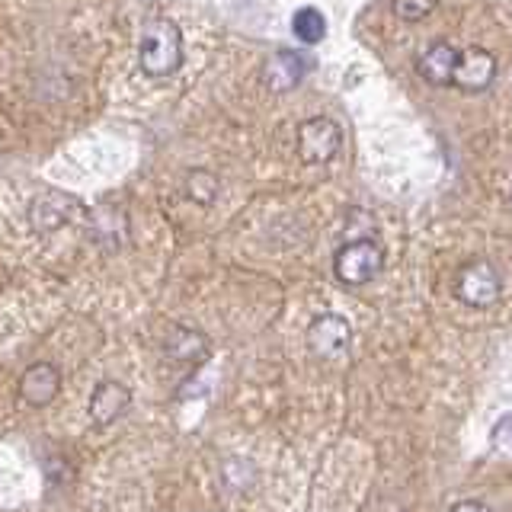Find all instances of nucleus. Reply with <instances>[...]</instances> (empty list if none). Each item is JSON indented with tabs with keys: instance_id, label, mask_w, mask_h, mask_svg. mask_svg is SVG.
I'll use <instances>...</instances> for the list:
<instances>
[{
	"instance_id": "f257e3e1",
	"label": "nucleus",
	"mask_w": 512,
	"mask_h": 512,
	"mask_svg": "<svg viewBox=\"0 0 512 512\" xmlns=\"http://www.w3.org/2000/svg\"><path fill=\"white\" fill-rule=\"evenodd\" d=\"M138 61H141L144 74L170 77L183 64L180 26H176L173 20H167V16H154V20L144 26V36L138 45Z\"/></svg>"
},
{
	"instance_id": "f03ea898",
	"label": "nucleus",
	"mask_w": 512,
	"mask_h": 512,
	"mask_svg": "<svg viewBox=\"0 0 512 512\" xmlns=\"http://www.w3.org/2000/svg\"><path fill=\"white\" fill-rule=\"evenodd\" d=\"M384 266V250L378 247V240H368V237H359V240H349V244L340 247L333 260V272L336 279L343 285H365L372 282Z\"/></svg>"
},
{
	"instance_id": "7ed1b4c3",
	"label": "nucleus",
	"mask_w": 512,
	"mask_h": 512,
	"mask_svg": "<svg viewBox=\"0 0 512 512\" xmlns=\"http://www.w3.org/2000/svg\"><path fill=\"white\" fill-rule=\"evenodd\" d=\"M340 144H343L340 125L327 116L304 119L298 125V154L304 164H311V167L330 164V160L340 154Z\"/></svg>"
},
{
	"instance_id": "20e7f679",
	"label": "nucleus",
	"mask_w": 512,
	"mask_h": 512,
	"mask_svg": "<svg viewBox=\"0 0 512 512\" xmlns=\"http://www.w3.org/2000/svg\"><path fill=\"white\" fill-rule=\"evenodd\" d=\"M500 272H496L487 260H474L461 269L458 276V298L471 308H490L500 298Z\"/></svg>"
},
{
	"instance_id": "39448f33",
	"label": "nucleus",
	"mask_w": 512,
	"mask_h": 512,
	"mask_svg": "<svg viewBox=\"0 0 512 512\" xmlns=\"http://www.w3.org/2000/svg\"><path fill=\"white\" fill-rule=\"evenodd\" d=\"M352 343V327L343 314H320L308 327V346L317 359H340Z\"/></svg>"
},
{
	"instance_id": "423d86ee",
	"label": "nucleus",
	"mask_w": 512,
	"mask_h": 512,
	"mask_svg": "<svg viewBox=\"0 0 512 512\" xmlns=\"http://www.w3.org/2000/svg\"><path fill=\"white\" fill-rule=\"evenodd\" d=\"M496 77V58L484 48H464L458 52V64H455V77L452 87H458L461 93H484Z\"/></svg>"
},
{
	"instance_id": "0eeeda50",
	"label": "nucleus",
	"mask_w": 512,
	"mask_h": 512,
	"mask_svg": "<svg viewBox=\"0 0 512 512\" xmlns=\"http://www.w3.org/2000/svg\"><path fill=\"white\" fill-rule=\"evenodd\" d=\"M311 71V58L295 52V48H279L276 55L266 61V71L263 80L272 93H285V90H295L304 77Z\"/></svg>"
},
{
	"instance_id": "6e6552de",
	"label": "nucleus",
	"mask_w": 512,
	"mask_h": 512,
	"mask_svg": "<svg viewBox=\"0 0 512 512\" xmlns=\"http://www.w3.org/2000/svg\"><path fill=\"white\" fill-rule=\"evenodd\" d=\"M58 388H61V375L52 362H39V365L26 368V375L20 378V397L29 407L52 404V400L58 397Z\"/></svg>"
},
{
	"instance_id": "1a4fd4ad",
	"label": "nucleus",
	"mask_w": 512,
	"mask_h": 512,
	"mask_svg": "<svg viewBox=\"0 0 512 512\" xmlns=\"http://www.w3.org/2000/svg\"><path fill=\"white\" fill-rule=\"evenodd\" d=\"M128 404H132V394H128L125 384L103 381L100 388L93 391V397H90V416H93V423L109 426V423H116L119 416L128 410Z\"/></svg>"
},
{
	"instance_id": "9d476101",
	"label": "nucleus",
	"mask_w": 512,
	"mask_h": 512,
	"mask_svg": "<svg viewBox=\"0 0 512 512\" xmlns=\"http://www.w3.org/2000/svg\"><path fill=\"white\" fill-rule=\"evenodd\" d=\"M455 64H458V48L448 45V42H436L420 58L416 71H420V77L429 80V84L448 87V84H452V77H455Z\"/></svg>"
},
{
	"instance_id": "9b49d317",
	"label": "nucleus",
	"mask_w": 512,
	"mask_h": 512,
	"mask_svg": "<svg viewBox=\"0 0 512 512\" xmlns=\"http://www.w3.org/2000/svg\"><path fill=\"white\" fill-rule=\"evenodd\" d=\"M167 352H170V359H176V362H199V359H205L208 343H205V336L199 330L180 327V330L170 333Z\"/></svg>"
},
{
	"instance_id": "f8f14e48",
	"label": "nucleus",
	"mask_w": 512,
	"mask_h": 512,
	"mask_svg": "<svg viewBox=\"0 0 512 512\" xmlns=\"http://www.w3.org/2000/svg\"><path fill=\"white\" fill-rule=\"evenodd\" d=\"M292 32H295V39L301 45H317V42H324L327 36V20H324V13H320L317 7H301L295 16H292Z\"/></svg>"
},
{
	"instance_id": "ddd939ff",
	"label": "nucleus",
	"mask_w": 512,
	"mask_h": 512,
	"mask_svg": "<svg viewBox=\"0 0 512 512\" xmlns=\"http://www.w3.org/2000/svg\"><path fill=\"white\" fill-rule=\"evenodd\" d=\"M186 196L202 202V205L215 202V196H218V180L208 170H192L186 176Z\"/></svg>"
},
{
	"instance_id": "4468645a",
	"label": "nucleus",
	"mask_w": 512,
	"mask_h": 512,
	"mask_svg": "<svg viewBox=\"0 0 512 512\" xmlns=\"http://www.w3.org/2000/svg\"><path fill=\"white\" fill-rule=\"evenodd\" d=\"M439 7V0H394V13L404 23H420Z\"/></svg>"
},
{
	"instance_id": "2eb2a0df",
	"label": "nucleus",
	"mask_w": 512,
	"mask_h": 512,
	"mask_svg": "<svg viewBox=\"0 0 512 512\" xmlns=\"http://www.w3.org/2000/svg\"><path fill=\"white\" fill-rule=\"evenodd\" d=\"M490 439H493L496 448H503V452H512V413L500 416V420L493 423Z\"/></svg>"
},
{
	"instance_id": "dca6fc26",
	"label": "nucleus",
	"mask_w": 512,
	"mask_h": 512,
	"mask_svg": "<svg viewBox=\"0 0 512 512\" xmlns=\"http://www.w3.org/2000/svg\"><path fill=\"white\" fill-rule=\"evenodd\" d=\"M448 512H493L487 503H480V500H461V503H455Z\"/></svg>"
}]
</instances>
